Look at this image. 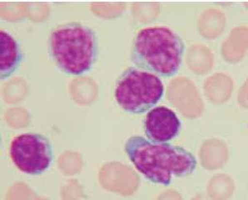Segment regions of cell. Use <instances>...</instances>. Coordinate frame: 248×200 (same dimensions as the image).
Segmentation results:
<instances>
[{
	"label": "cell",
	"instance_id": "1",
	"mask_svg": "<svg viewBox=\"0 0 248 200\" xmlns=\"http://www.w3.org/2000/svg\"><path fill=\"white\" fill-rule=\"evenodd\" d=\"M125 153L135 168L154 183L169 186L171 177L188 176L197 168V159L191 152L168 143H154L142 136L127 138Z\"/></svg>",
	"mask_w": 248,
	"mask_h": 200
},
{
	"label": "cell",
	"instance_id": "2",
	"mask_svg": "<svg viewBox=\"0 0 248 200\" xmlns=\"http://www.w3.org/2000/svg\"><path fill=\"white\" fill-rule=\"evenodd\" d=\"M184 50V42L177 33L164 26L147 27L133 39L131 61L138 68L168 78L179 70Z\"/></svg>",
	"mask_w": 248,
	"mask_h": 200
},
{
	"label": "cell",
	"instance_id": "3",
	"mask_svg": "<svg viewBox=\"0 0 248 200\" xmlns=\"http://www.w3.org/2000/svg\"><path fill=\"white\" fill-rule=\"evenodd\" d=\"M98 39L91 28L81 23H67L53 28L48 50L57 67L70 75L90 70L98 55Z\"/></svg>",
	"mask_w": 248,
	"mask_h": 200
},
{
	"label": "cell",
	"instance_id": "4",
	"mask_svg": "<svg viewBox=\"0 0 248 200\" xmlns=\"http://www.w3.org/2000/svg\"><path fill=\"white\" fill-rule=\"evenodd\" d=\"M163 94L164 85L159 77L135 67L126 68L116 81V101L128 114L148 111L159 102Z\"/></svg>",
	"mask_w": 248,
	"mask_h": 200
},
{
	"label": "cell",
	"instance_id": "5",
	"mask_svg": "<svg viewBox=\"0 0 248 200\" xmlns=\"http://www.w3.org/2000/svg\"><path fill=\"white\" fill-rule=\"evenodd\" d=\"M10 157L24 174L39 175L53 162V147L48 138L38 133H26L15 137L10 144Z\"/></svg>",
	"mask_w": 248,
	"mask_h": 200
},
{
	"label": "cell",
	"instance_id": "6",
	"mask_svg": "<svg viewBox=\"0 0 248 200\" xmlns=\"http://www.w3.org/2000/svg\"><path fill=\"white\" fill-rule=\"evenodd\" d=\"M180 130L179 118L167 107H155L146 115L144 132L150 141L168 143L178 135Z\"/></svg>",
	"mask_w": 248,
	"mask_h": 200
},
{
	"label": "cell",
	"instance_id": "7",
	"mask_svg": "<svg viewBox=\"0 0 248 200\" xmlns=\"http://www.w3.org/2000/svg\"><path fill=\"white\" fill-rule=\"evenodd\" d=\"M22 51L18 41L10 33L0 31V79L6 80L18 68L22 61Z\"/></svg>",
	"mask_w": 248,
	"mask_h": 200
}]
</instances>
